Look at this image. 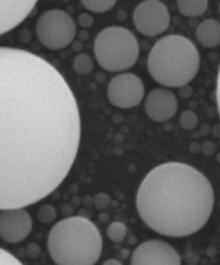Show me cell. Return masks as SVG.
<instances>
[{
    "label": "cell",
    "mask_w": 220,
    "mask_h": 265,
    "mask_svg": "<svg viewBox=\"0 0 220 265\" xmlns=\"http://www.w3.org/2000/svg\"><path fill=\"white\" fill-rule=\"evenodd\" d=\"M80 142L81 116L61 73L29 51L0 47V211L55 192Z\"/></svg>",
    "instance_id": "cell-1"
},
{
    "label": "cell",
    "mask_w": 220,
    "mask_h": 265,
    "mask_svg": "<svg viewBox=\"0 0 220 265\" xmlns=\"http://www.w3.org/2000/svg\"><path fill=\"white\" fill-rule=\"evenodd\" d=\"M214 191L208 178L182 162L154 168L136 194L139 217L153 232L183 238L201 231L214 209Z\"/></svg>",
    "instance_id": "cell-2"
},
{
    "label": "cell",
    "mask_w": 220,
    "mask_h": 265,
    "mask_svg": "<svg viewBox=\"0 0 220 265\" xmlns=\"http://www.w3.org/2000/svg\"><path fill=\"white\" fill-rule=\"evenodd\" d=\"M47 250L58 265H93L102 255L103 240L95 224L81 216L56 223L47 238Z\"/></svg>",
    "instance_id": "cell-3"
},
{
    "label": "cell",
    "mask_w": 220,
    "mask_h": 265,
    "mask_svg": "<svg viewBox=\"0 0 220 265\" xmlns=\"http://www.w3.org/2000/svg\"><path fill=\"white\" fill-rule=\"evenodd\" d=\"M201 67V55L191 40L182 35H167L153 46L148 56V71L158 85L181 88L189 85Z\"/></svg>",
    "instance_id": "cell-4"
},
{
    "label": "cell",
    "mask_w": 220,
    "mask_h": 265,
    "mask_svg": "<svg viewBox=\"0 0 220 265\" xmlns=\"http://www.w3.org/2000/svg\"><path fill=\"white\" fill-rule=\"evenodd\" d=\"M97 64L111 73L131 69L139 56V45L134 34L122 27H109L100 32L93 45Z\"/></svg>",
    "instance_id": "cell-5"
},
{
    "label": "cell",
    "mask_w": 220,
    "mask_h": 265,
    "mask_svg": "<svg viewBox=\"0 0 220 265\" xmlns=\"http://www.w3.org/2000/svg\"><path fill=\"white\" fill-rule=\"evenodd\" d=\"M39 43L48 50L68 47L76 38L77 26L72 17L63 10H50L39 17L36 25Z\"/></svg>",
    "instance_id": "cell-6"
},
{
    "label": "cell",
    "mask_w": 220,
    "mask_h": 265,
    "mask_svg": "<svg viewBox=\"0 0 220 265\" xmlns=\"http://www.w3.org/2000/svg\"><path fill=\"white\" fill-rule=\"evenodd\" d=\"M170 22L169 10L161 0H145L133 12V25L136 31L147 37L165 33Z\"/></svg>",
    "instance_id": "cell-7"
},
{
    "label": "cell",
    "mask_w": 220,
    "mask_h": 265,
    "mask_svg": "<svg viewBox=\"0 0 220 265\" xmlns=\"http://www.w3.org/2000/svg\"><path fill=\"white\" fill-rule=\"evenodd\" d=\"M107 94L113 106L131 109L142 103L145 96V87L138 76L132 73H122L110 80Z\"/></svg>",
    "instance_id": "cell-8"
},
{
    "label": "cell",
    "mask_w": 220,
    "mask_h": 265,
    "mask_svg": "<svg viewBox=\"0 0 220 265\" xmlns=\"http://www.w3.org/2000/svg\"><path fill=\"white\" fill-rule=\"evenodd\" d=\"M131 265H179L182 258L177 251L163 240H148L133 251Z\"/></svg>",
    "instance_id": "cell-9"
},
{
    "label": "cell",
    "mask_w": 220,
    "mask_h": 265,
    "mask_svg": "<svg viewBox=\"0 0 220 265\" xmlns=\"http://www.w3.org/2000/svg\"><path fill=\"white\" fill-rule=\"evenodd\" d=\"M33 230V219L25 208L7 209L0 212V238L15 244L28 238Z\"/></svg>",
    "instance_id": "cell-10"
},
{
    "label": "cell",
    "mask_w": 220,
    "mask_h": 265,
    "mask_svg": "<svg viewBox=\"0 0 220 265\" xmlns=\"http://www.w3.org/2000/svg\"><path fill=\"white\" fill-rule=\"evenodd\" d=\"M177 108L175 94L166 89H154L145 100L146 114L156 122H165L173 118L177 113Z\"/></svg>",
    "instance_id": "cell-11"
},
{
    "label": "cell",
    "mask_w": 220,
    "mask_h": 265,
    "mask_svg": "<svg viewBox=\"0 0 220 265\" xmlns=\"http://www.w3.org/2000/svg\"><path fill=\"white\" fill-rule=\"evenodd\" d=\"M38 0H0V36L23 23Z\"/></svg>",
    "instance_id": "cell-12"
},
{
    "label": "cell",
    "mask_w": 220,
    "mask_h": 265,
    "mask_svg": "<svg viewBox=\"0 0 220 265\" xmlns=\"http://www.w3.org/2000/svg\"><path fill=\"white\" fill-rule=\"evenodd\" d=\"M196 38L204 48L213 49L220 45V24L215 19H206L196 29Z\"/></svg>",
    "instance_id": "cell-13"
},
{
    "label": "cell",
    "mask_w": 220,
    "mask_h": 265,
    "mask_svg": "<svg viewBox=\"0 0 220 265\" xmlns=\"http://www.w3.org/2000/svg\"><path fill=\"white\" fill-rule=\"evenodd\" d=\"M209 0H177L179 13L186 17H197L206 13Z\"/></svg>",
    "instance_id": "cell-14"
},
{
    "label": "cell",
    "mask_w": 220,
    "mask_h": 265,
    "mask_svg": "<svg viewBox=\"0 0 220 265\" xmlns=\"http://www.w3.org/2000/svg\"><path fill=\"white\" fill-rule=\"evenodd\" d=\"M93 60L87 54H79L72 63L74 71L81 76L89 75L93 71Z\"/></svg>",
    "instance_id": "cell-15"
},
{
    "label": "cell",
    "mask_w": 220,
    "mask_h": 265,
    "mask_svg": "<svg viewBox=\"0 0 220 265\" xmlns=\"http://www.w3.org/2000/svg\"><path fill=\"white\" fill-rule=\"evenodd\" d=\"M85 9L92 13H105L111 10L117 0H80Z\"/></svg>",
    "instance_id": "cell-16"
},
{
    "label": "cell",
    "mask_w": 220,
    "mask_h": 265,
    "mask_svg": "<svg viewBox=\"0 0 220 265\" xmlns=\"http://www.w3.org/2000/svg\"><path fill=\"white\" fill-rule=\"evenodd\" d=\"M127 235V228L124 223L114 221L110 223V226L107 229V236L109 240L114 243H121L125 240Z\"/></svg>",
    "instance_id": "cell-17"
},
{
    "label": "cell",
    "mask_w": 220,
    "mask_h": 265,
    "mask_svg": "<svg viewBox=\"0 0 220 265\" xmlns=\"http://www.w3.org/2000/svg\"><path fill=\"white\" fill-rule=\"evenodd\" d=\"M37 219L43 224H50L57 219V211L51 205H43L37 212Z\"/></svg>",
    "instance_id": "cell-18"
},
{
    "label": "cell",
    "mask_w": 220,
    "mask_h": 265,
    "mask_svg": "<svg viewBox=\"0 0 220 265\" xmlns=\"http://www.w3.org/2000/svg\"><path fill=\"white\" fill-rule=\"evenodd\" d=\"M179 122L184 130L192 131L198 125V116L193 111H185L179 118Z\"/></svg>",
    "instance_id": "cell-19"
},
{
    "label": "cell",
    "mask_w": 220,
    "mask_h": 265,
    "mask_svg": "<svg viewBox=\"0 0 220 265\" xmlns=\"http://www.w3.org/2000/svg\"><path fill=\"white\" fill-rule=\"evenodd\" d=\"M110 202H111V199L107 194L99 193L95 195L93 199V206L97 211H103L109 207Z\"/></svg>",
    "instance_id": "cell-20"
},
{
    "label": "cell",
    "mask_w": 220,
    "mask_h": 265,
    "mask_svg": "<svg viewBox=\"0 0 220 265\" xmlns=\"http://www.w3.org/2000/svg\"><path fill=\"white\" fill-rule=\"evenodd\" d=\"M22 263L20 262L15 256H13L8 251L0 248V265H21Z\"/></svg>",
    "instance_id": "cell-21"
},
{
    "label": "cell",
    "mask_w": 220,
    "mask_h": 265,
    "mask_svg": "<svg viewBox=\"0 0 220 265\" xmlns=\"http://www.w3.org/2000/svg\"><path fill=\"white\" fill-rule=\"evenodd\" d=\"M78 24L82 28H89L93 24V17L89 13H82L78 17Z\"/></svg>",
    "instance_id": "cell-22"
},
{
    "label": "cell",
    "mask_w": 220,
    "mask_h": 265,
    "mask_svg": "<svg viewBox=\"0 0 220 265\" xmlns=\"http://www.w3.org/2000/svg\"><path fill=\"white\" fill-rule=\"evenodd\" d=\"M28 255L30 258H38L39 255L41 254V249L36 243H31L29 244V247L27 249Z\"/></svg>",
    "instance_id": "cell-23"
},
{
    "label": "cell",
    "mask_w": 220,
    "mask_h": 265,
    "mask_svg": "<svg viewBox=\"0 0 220 265\" xmlns=\"http://www.w3.org/2000/svg\"><path fill=\"white\" fill-rule=\"evenodd\" d=\"M216 149H217L216 145L212 141H205L203 147H202V150H203L204 154L208 155V156H212L216 152Z\"/></svg>",
    "instance_id": "cell-24"
},
{
    "label": "cell",
    "mask_w": 220,
    "mask_h": 265,
    "mask_svg": "<svg viewBox=\"0 0 220 265\" xmlns=\"http://www.w3.org/2000/svg\"><path fill=\"white\" fill-rule=\"evenodd\" d=\"M192 89L188 86V85H186V86H183V87H181V91H179V95H181L182 97H184V98H188V97H190L191 95H192Z\"/></svg>",
    "instance_id": "cell-25"
},
{
    "label": "cell",
    "mask_w": 220,
    "mask_h": 265,
    "mask_svg": "<svg viewBox=\"0 0 220 265\" xmlns=\"http://www.w3.org/2000/svg\"><path fill=\"white\" fill-rule=\"evenodd\" d=\"M201 145H198L197 142H193L190 146V152L193 154H197L198 152H201Z\"/></svg>",
    "instance_id": "cell-26"
},
{
    "label": "cell",
    "mask_w": 220,
    "mask_h": 265,
    "mask_svg": "<svg viewBox=\"0 0 220 265\" xmlns=\"http://www.w3.org/2000/svg\"><path fill=\"white\" fill-rule=\"evenodd\" d=\"M104 265H109V264H113V265H122V262H119L118 260L116 259H109V260H106L104 263Z\"/></svg>",
    "instance_id": "cell-27"
},
{
    "label": "cell",
    "mask_w": 220,
    "mask_h": 265,
    "mask_svg": "<svg viewBox=\"0 0 220 265\" xmlns=\"http://www.w3.org/2000/svg\"><path fill=\"white\" fill-rule=\"evenodd\" d=\"M212 133H213V135H214L215 137H219V125H215V126L213 127Z\"/></svg>",
    "instance_id": "cell-28"
},
{
    "label": "cell",
    "mask_w": 220,
    "mask_h": 265,
    "mask_svg": "<svg viewBox=\"0 0 220 265\" xmlns=\"http://www.w3.org/2000/svg\"><path fill=\"white\" fill-rule=\"evenodd\" d=\"M166 2H169V0H166Z\"/></svg>",
    "instance_id": "cell-29"
}]
</instances>
